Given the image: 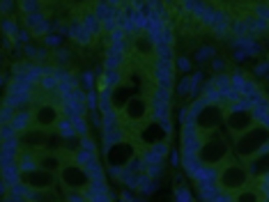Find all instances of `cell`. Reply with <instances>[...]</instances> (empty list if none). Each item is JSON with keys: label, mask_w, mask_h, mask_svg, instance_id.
I'll list each match as a JSON object with an SVG mask.
<instances>
[{"label": "cell", "mask_w": 269, "mask_h": 202, "mask_svg": "<svg viewBox=\"0 0 269 202\" xmlns=\"http://www.w3.org/2000/svg\"><path fill=\"white\" fill-rule=\"evenodd\" d=\"M55 131H58L63 138H69V136H76V129H74V122L69 115H63V120L58 122V126H55Z\"/></svg>", "instance_id": "cell-26"}, {"label": "cell", "mask_w": 269, "mask_h": 202, "mask_svg": "<svg viewBox=\"0 0 269 202\" xmlns=\"http://www.w3.org/2000/svg\"><path fill=\"white\" fill-rule=\"evenodd\" d=\"M23 182H26L28 186H32L35 191L46 193V191H51L55 186V182H60V177H58V172H51L39 166L30 172H23Z\"/></svg>", "instance_id": "cell-9"}, {"label": "cell", "mask_w": 269, "mask_h": 202, "mask_svg": "<svg viewBox=\"0 0 269 202\" xmlns=\"http://www.w3.org/2000/svg\"><path fill=\"white\" fill-rule=\"evenodd\" d=\"M221 122H225V103H207L198 115L196 124L202 133H212L221 126Z\"/></svg>", "instance_id": "cell-7"}, {"label": "cell", "mask_w": 269, "mask_h": 202, "mask_svg": "<svg viewBox=\"0 0 269 202\" xmlns=\"http://www.w3.org/2000/svg\"><path fill=\"white\" fill-rule=\"evenodd\" d=\"M125 83V74L122 69H104L101 81H99V87H117Z\"/></svg>", "instance_id": "cell-21"}, {"label": "cell", "mask_w": 269, "mask_h": 202, "mask_svg": "<svg viewBox=\"0 0 269 202\" xmlns=\"http://www.w3.org/2000/svg\"><path fill=\"white\" fill-rule=\"evenodd\" d=\"M267 145H269V129L265 124H260V122H256L251 129L235 136V156L242 159V161H249L258 152H262Z\"/></svg>", "instance_id": "cell-1"}, {"label": "cell", "mask_w": 269, "mask_h": 202, "mask_svg": "<svg viewBox=\"0 0 269 202\" xmlns=\"http://www.w3.org/2000/svg\"><path fill=\"white\" fill-rule=\"evenodd\" d=\"M81 81H83V87H86L88 92H90V90H94V76H92V72H83Z\"/></svg>", "instance_id": "cell-43"}, {"label": "cell", "mask_w": 269, "mask_h": 202, "mask_svg": "<svg viewBox=\"0 0 269 202\" xmlns=\"http://www.w3.org/2000/svg\"><path fill=\"white\" fill-rule=\"evenodd\" d=\"M18 7H21L23 14H32V12H39V0H18Z\"/></svg>", "instance_id": "cell-34"}, {"label": "cell", "mask_w": 269, "mask_h": 202, "mask_svg": "<svg viewBox=\"0 0 269 202\" xmlns=\"http://www.w3.org/2000/svg\"><path fill=\"white\" fill-rule=\"evenodd\" d=\"M251 113H253V117H256V122H260L262 117H265L267 113H269V99H267V97H265V99H260L258 103H253V106H251Z\"/></svg>", "instance_id": "cell-30"}, {"label": "cell", "mask_w": 269, "mask_h": 202, "mask_svg": "<svg viewBox=\"0 0 269 202\" xmlns=\"http://www.w3.org/2000/svg\"><path fill=\"white\" fill-rule=\"evenodd\" d=\"M106 163L108 168H125L127 163L131 161V159L136 156V149L131 143H127V140H122V143L113 145V147H108L106 152Z\"/></svg>", "instance_id": "cell-11"}, {"label": "cell", "mask_w": 269, "mask_h": 202, "mask_svg": "<svg viewBox=\"0 0 269 202\" xmlns=\"http://www.w3.org/2000/svg\"><path fill=\"white\" fill-rule=\"evenodd\" d=\"M30 37H32V30L30 28H21V30H18V37H16V44H28V41H30Z\"/></svg>", "instance_id": "cell-42"}, {"label": "cell", "mask_w": 269, "mask_h": 202, "mask_svg": "<svg viewBox=\"0 0 269 202\" xmlns=\"http://www.w3.org/2000/svg\"><path fill=\"white\" fill-rule=\"evenodd\" d=\"M168 152H171L168 143H166V140H159V143L145 147V152L140 154V159L145 161V166H150V163H163V159L168 156Z\"/></svg>", "instance_id": "cell-18"}, {"label": "cell", "mask_w": 269, "mask_h": 202, "mask_svg": "<svg viewBox=\"0 0 269 202\" xmlns=\"http://www.w3.org/2000/svg\"><path fill=\"white\" fill-rule=\"evenodd\" d=\"M81 21L86 23V28H88L90 32H92L94 37H97V35H101V32H104V23H101V18H99L97 14L92 12V9L83 14V16H81Z\"/></svg>", "instance_id": "cell-24"}, {"label": "cell", "mask_w": 269, "mask_h": 202, "mask_svg": "<svg viewBox=\"0 0 269 202\" xmlns=\"http://www.w3.org/2000/svg\"><path fill=\"white\" fill-rule=\"evenodd\" d=\"M230 81H233V87H235V90L242 95V87H244V83H246V76H244L242 72H235L233 76H230Z\"/></svg>", "instance_id": "cell-36"}, {"label": "cell", "mask_w": 269, "mask_h": 202, "mask_svg": "<svg viewBox=\"0 0 269 202\" xmlns=\"http://www.w3.org/2000/svg\"><path fill=\"white\" fill-rule=\"evenodd\" d=\"M131 49L136 51V55L138 58H157V44H154V39L150 37V32H138V35H134V41H131Z\"/></svg>", "instance_id": "cell-15"}, {"label": "cell", "mask_w": 269, "mask_h": 202, "mask_svg": "<svg viewBox=\"0 0 269 202\" xmlns=\"http://www.w3.org/2000/svg\"><path fill=\"white\" fill-rule=\"evenodd\" d=\"M260 124H265L267 129H269V113H267V115H265V117H262V120H260Z\"/></svg>", "instance_id": "cell-50"}, {"label": "cell", "mask_w": 269, "mask_h": 202, "mask_svg": "<svg viewBox=\"0 0 269 202\" xmlns=\"http://www.w3.org/2000/svg\"><path fill=\"white\" fill-rule=\"evenodd\" d=\"M0 170H3V177H0V179H5L9 186L23 179V170H21V166H18V161H12V163H7V166H0Z\"/></svg>", "instance_id": "cell-22"}, {"label": "cell", "mask_w": 269, "mask_h": 202, "mask_svg": "<svg viewBox=\"0 0 269 202\" xmlns=\"http://www.w3.org/2000/svg\"><path fill=\"white\" fill-rule=\"evenodd\" d=\"M244 21H246L249 32H251V35H265V32L269 30V21H265V18H260V16H256V14L246 16Z\"/></svg>", "instance_id": "cell-25"}, {"label": "cell", "mask_w": 269, "mask_h": 202, "mask_svg": "<svg viewBox=\"0 0 269 202\" xmlns=\"http://www.w3.org/2000/svg\"><path fill=\"white\" fill-rule=\"evenodd\" d=\"M230 156H233V147H230L228 138H223V136L219 133V129L205 136V143H202V147H200L202 163L221 168L225 161H230Z\"/></svg>", "instance_id": "cell-3"}, {"label": "cell", "mask_w": 269, "mask_h": 202, "mask_svg": "<svg viewBox=\"0 0 269 202\" xmlns=\"http://www.w3.org/2000/svg\"><path fill=\"white\" fill-rule=\"evenodd\" d=\"M26 26L32 30L35 37H46L51 32V21L46 18V14L42 12H32V14H26Z\"/></svg>", "instance_id": "cell-16"}, {"label": "cell", "mask_w": 269, "mask_h": 202, "mask_svg": "<svg viewBox=\"0 0 269 202\" xmlns=\"http://www.w3.org/2000/svg\"><path fill=\"white\" fill-rule=\"evenodd\" d=\"M267 5H269V0H267Z\"/></svg>", "instance_id": "cell-51"}, {"label": "cell", "mask_w": 269, "mask_h": 202, "mask_svg": "<svg viewBox=\"0 0 269 202\" xmlns=\"http://www.w3.org/2000/svg\"><path fill=\"white\" fill-rule=\"evenodd\" d=\"M212 67H214V72H223L225 60L223 58H214V60H212Z\"/></svg>", "instance_id": "cell-47"}, {"label": "cell", "mask_w": 269, "mask_h": 202, "mask_svg": "<svg viewBox=\"0 0 269 202\" xmlns=\"http://www.w3.org/2000/svg\"><path fill=\"white\" fill-rule=\"evenodd\" d=\"M175 69H179L182 74L191 72V60L189 58H175Z\"/></svg>", "instance_id": "cell-41"}, {"label": "cell", "mask_w": 269, "mask_h": 202, "mask_svg": "<svg viewBox=\"0 0 269 202\" xmlns=\"http://www.w3.org/2000/svg\"><path fill=\"white\" fill-rule=\"evenodd\" d=\"M122 115V122H125L127 126H140L145 124V120L148 117H152V101H150V97H131L129 101L125 103V108L120 110Z\"/></svg>", "instance_id": "cell-4"}, {"label": "cell", "mask_w": 269, "mask_h": 202, "mask_svg": "<svg viewBox=\"0 0 269 202\" xmlns=\"http://www.w3.org/2000/svg\"><path fill=\"white\" fill-rule=\"evenodd\" d=\"M49 131L46 129H39V126H35V129H28L21 133V143L23 147L28 149H35V152H39V149H46V143H49Z\"/></svg>", "instance_id": "cell-13"}, {"label": "cell", "mask_w": 269, "mask_h": 202, "mask_svg": "<svg viewBox=\"0 0 269 202\" xmlns=\"http://www.w3.org/2000/svg\"><path fill=\"white\" fill-rule=\"evenodd\" d=\"M108 3H111V5H113V7H122V5H125V3H127V0H108Z\"/></svg>", "instance_id": "cell-49"}, {"label": "cell", "mask_w": 269, "mask_h": 202, "mask_svg": "<svg viewBox=\"0 0 269 202\" xmlns=\"http://www.w3.org/2000/svg\"><path fill=\"white\" fill-rule=\"evenodd\" d=\"M0 9H3L5 16H7V14H12V9H16V0H3Z\"/></svg>", "instance_id": "cell-45"}, {"label": "cell", "mask_w": 269, "mask_h": 202, "mask_svg": "<svg viewBox=\"0 0 269 202\" xmlns=\"http://www.w3.org/2000/svg\"><path fill=\"white\" fill-rule=\"evenodd\" d=\"M205 136L200 129H198L196 122H187L182 124V133H179V145H182V152H198L200 154V147L205 143Z\"/></svg>", "instance_id": "cell-10"}, {"label": "cell", "mask_w": 269, "mask_h": 202, "mask_svg": "<svg viewBox=\"0 0 269 202\" xmlns=\"http://www.w3.org/2000/svg\"><path fill=\"white\" fill-rule=\"evenodd\" d=\"M175 92H177L179 97H189V92H191V76H184L182 81L177 83Z\"/></svg>", "instance_id": "cell-35"}, {"label": "cell", "mask_w": 269, "mask_h": 202, "mask_svg": "<svg viewBox=\"0 0 269 202\" xmlns=\"http://www.w3.org/2000/svg\"><path fill=\"white\" fill-rule=\"evenodd\" d=\"M18 30H21V28H18V23L14 21V18H9V16H5V18H3V32H5L7 37H12V41H14V44H16Z\"/></svg>", "instance_id": "cell-27"}, {"label": "cell", "mask_w": 269, "mask_h": 202, "mask_svg": "<svg viewBox=\"0 0 269 202\" xmlns=\"http://www.w3.org/2000/svg\"><path fill=\"white\" fill-rule=\"evenodd\" d=\"M175 200H179V202H191L193 195H191V191H189V189H184V186H177V189H175Z\"/></svg>", "instance_id": "cell-38"}, {"label": "cell", "mask_w": 269, "mask_h": 202, "mask_svg": "<svg viewBox=\"0 0 269 202\" xmlns=\"http://www.w3.org/2000/svg\"><path fill=\"white\" fill-rule=\"evenodd\" d=\"M39 166L46 168V170H51V172H60V168L65 166L63 154L60 152H49V149H46V154H39Z\"/></svg>", "instance_id": "cell-20"}, {"label": "cell", "mask_w": 269, "mask_h": 202, "mask_svg": "<svg viewBox=\"0 0 269 202\" xmlns=\"http://www.w3.org/2000/svg\"><path fill=\"white\" fill-rule=\"evenodd\" d=\"M230 32H233L235 37L251 35V32H249V26H246V21H244V18H237V21H233V23H230Z\"/></svg>", "instance_id": "cell-32"}, {"label": "cell", "mask_w": 269, "mask_h": 202, "mask_svg": "<svg viewBox=\"0 0 269 202\" xmlns=\"http://www.w3.org/2000/svg\"><path fill=\"white\" fill-rule=\"evenodd\" d=\"M253 14L260 18H265V21H269V5L267 3H258L256 7H253Z\"/></svg>", "instance_id": "cell-39"}, {"label": "cell", "mask_w": 269, "mask_h": 202, "mask_svg": "<svg viewBox=\"0 0 269 202\" xmlns=\"http://www.w3.org/2000/svg\"><path fill=\"white\" fill-rule=\"evenodd\" d=\"M152 76H154V83L173 87V81H175V62H173V60L157 58V62H154V67H152Z\"/></svg>", "instance_id": "cell-14"}, {"label": "cell", "mask_w": 269, "mask_h": 202, "mask_svg": "<svg viewBox=\"0 0 269 202\" xmlns=\"http://www.w3.org/2000/svg\"><path fill=\"white\" fill-rule=\"evenodd\" d=\"M94 159H97V152H92V149H86V147H81L76 154H74V161L81 163V166H88V163H92Z\"/></svg>", "instance_id": "cell-29"}, {"label": "cell", "mask_w": 269, "mask_h": 202, "mask_svg": "<svg viewBox=\"0 0 269 202\" xmlns=\"http://www.w3.org/2000/svg\"><path fill=\"white\" fill-rule=\"evenodd\" d=\"M202 97H205V99L210 101V103H223V97L219 95V90L214 87V83H212V81L207 83L205 87H202Z\"/></svg>", "instance_id": "cell-28"}, {"label": "cell", "mask_w": 269, "mask_h": 202, "mask_svg": "<svg viewBox=\"0 0 269 202\" xmlns=\"http://www.w3.org/2000/svg\"><path fill=\"white\" fill-rule=\"evenodd\" d=\"M69 37H72L74 41H78V44L88 46L94 41V35L86 28V23L78 18V21H72V26H69Z\"/></svg>", "instance_id": "cell-19"}, {"label": "cell", "mask_w": 269, "mask_h": 202, "mask_svg": "<svg viewBox=\"0 0 269 202\" xmlns=\"http://www.w3.org/2000/svg\"><path fill=\"white\" fill-rule=\"evenodd\" d=\"M125 55H117V53H106V62H104V69H122L125 64Z\"/></svg>", "instance_id": "cell-31"}, {"label": "cell", "mask_w": 269, "mask_h": 202, "mask_svg": "<svg viewBox=\"0 0 269 202\" xmlns=\"http://www.w3.org/2000/svg\"><path fill=\"white\" fill-rule=\"evenodd\" d=\"M253 177L251 172H249V166L246 161L239 163V161H225L223 166H221V172H219V184L223 186L225 191H230V193L237 195L242 189H246V186H251Z\"/></svg>", "instance_id": "cell-2"}, {"label": "cell", "mask_w": 269, "mask_h": 202, "mask_svg": "<svg viewBox=\"0 0 269 202\" xmlns=\"http://www.w3.org/2000/svg\"><path fill=\"white\" fill-rule=\"evenodd\" d=\"M63 115H65L63 106H58V103H53V101H44V103H39V106H35V126L51 131L58 126Z\"/></svg>", "instance_id": "cell-8"}, {"label": "cell", "mask_w": 269, "mask_h": 202, "mask_svg": "<svg viewBox=\"0 0 269 202\" xmlns=\"http://www.w3.org/2000/svg\"><path fill=\"white\" fill-rule=\"evenodd\" d=\"M256 74H258V76H265V74H269V62H260V64H258Z\"/></svg>", "instance_id": "cell-48"}, {"label": "cell", "mask_w": 269, "mask_h": 202, "mask_svg": "<svg viewBox=\"0 0 269 202\" xmlns=\"http://www.w3.org/2000/svg\"><path fill=\"white\" fill-rule=\"evenodd\" d=\"M72 122H74V129H76L78 136H88L90 126L86 122V115H72Z\"/></svg>", "instance_id": "cell-33"}, {"label": "cell", "mask_w": 269, "mask_h": 202, "mask_svg": "<svg viewBox=\"0 0 269 202\" xmlns=\"http://www.w3.org/2000/svg\"><path fill=\"white\" fill-rule=\"evenodd\" d=\"M58 177H60V184L65 186V191H86L90 184V175H88L86 166H81L76 161L65 163L60 168Z\"/></svg>", "instance_id": "cell-5"}, {"label": "cell", "mask_w": 269, "mask_h": 202, "mask_svg": "<svg viewBox=\"0 0 269 202\" xmlns=\"http://www.w3.org/2000/svg\"><path fill=\"white\" fill-rule=\"evenodd\" d=\"M246 166H249V172H251L253 179H258V177H265L267 172H269V145L262 149V152H258L256 156L249 159Z\"/></svg>", "instance_id": "cell-17"}, {"label": "cell", "mask_w": 269, "mask_h": 202, "mask_svg": "<svg viewBox=\"0 0 269 202\" xmlns=\"http://www.w3.org/2000/svg\"><path fill=\"white\" fill-rule=\"evenodd\" d=\"M256 124V117H253L251 108H239V106H225V126H228L230 136H239L246 129Z\"/></svg>", "instance_id": "cell-6"}, {"label": "cell", "mask_w": 269, "mask_h": 202, "mask_svg": "<svg viewBox=\"0 0 269 202\" xmlns=\"http://www.w3.org/2000/svg\"><path fill=\"white\" fill-rule=\"evenodd\" d=\"M212 55H214V49H212V46H205L202 51H198V53H196V60H198V62H205V60L212 58Z\"/></svg>", "instance_id": "cell-44"}, {"label": "cell", "mask_w": 269, "mask_h": 202, "mask_svg": "<svg viewBox=\"0 0 269 202\" xmlns=\"http://www.w3.org/2000/svg\"><path fill=\"white\" fill-rule=\"evenodd\" d=\"M171 163H173V166H182V152L173 149V152H171Z\"/></svg>", "instance_id": "cell-46"}, {"label": "cell", "mask_w": 269, "mask_h": 202, "mask_svg": "<svg viewBox=\"0 0 269 202\" xmlns=\"http://www.w3.org/2000/svg\"><path fill=\"white\" fill-rule=\"evenodd\" d=\"M122 140H127V131H125V122L115 120V122H104L101 124V145H104V152H106L108 147H113V145L122 143Z\"/></svg>", "instance_id": "cell-12"}, {"label": "cell", "mask_w": 269, "mask_h": 202, "mask_svg": "<svg viewBox=\"0 0 269 202\" xmlns=\"http://www.w3.org/2000/svg\"><path fill=\"white\" fill-rule=\"evenodd\" d=\"M44 44H46V46H53V49H60V44H63V37H60V35H53V32H49V35L44 37Z\"/></svg>", "instance_id": "cell-40"}, {"label": "cell", "mask_w": 269, "mask_h": 202, "mask_svg": "<svg viewBox=\"0 0 269 202\" xmlns=\"http://www.w3.org/2000/svg\"><path fill=\"white\" fill-rule=\"evenodd\" d=\"M161 170H163V163H150V166H145V172H148L150 177H154V179L161 177Z\"/></svg>", "instance_id": "cell-37"}, {"label": "cell", "mask_w": 269, "mask_h": 202, "mask_svg": "<svg viewBox=\"0 0 269 202\" xmlns=\"http://www.w3.org/2000/svg\"><path fill=\"white\" fill-rule=\"evenodd\" d=\"M150 101L152 103H171L173 101V87L157 83L154 90H152V95H150Z\"/></svg>", "instance_id": "cell-23"}]
</instances>
